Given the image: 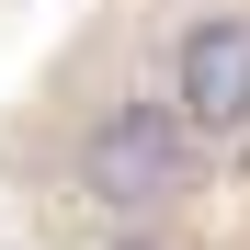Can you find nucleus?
Returning <instances> with one entry per match:
<instances>
[{"mask_svg": "<svg viewBox=\"0 0 250 250\" xmlns=\"http://www.w3.org/2000/svg\"><path fill=\"white\" fill-rule=\"evenodd\" d=\"M193 182V125L171 103H114L91 114V137H80V193L103 205V216H159Z\"/></svg>", "mask_w": 250, "mask_h": 250, "instance_id": "f257e3e1", "label": "nucleus"}, {"mask_svg": "<svg viewBox=\"0 0 250 250\" xmlns=\"http://www.w3.org/2000/svg\"><path fill=\"white\" fill-rule=\"evenodd\" d=\"M171 103L193 137H239L250 125V12H205L171 46Z\"/></svg>", "mask_w": 250, "mask_h": 250, "instance_id": "f03ea898", "label": "nucleus"}, {"mask_svg": "<svg viewBox=\"0 0 250 250\" xmlns=\"http://www.w3.org/2000/svg\"><path fill=\"white\" fill-rule=\"evenodd\" d=\"M125 250H159V239H125Z\"/></svg>", "mask_w": 250, "mask_h": 250, "instance_id": "7ed1b4c3", "label": "nucleus"}]
</instances>
